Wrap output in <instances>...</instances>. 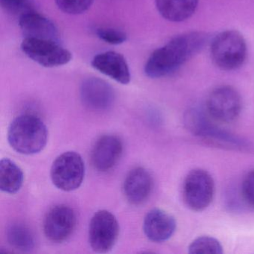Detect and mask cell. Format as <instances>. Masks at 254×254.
<instances>
[{
    "label": "cell",
    "mask_w": 254,
    "mask_h": 254,
    "mask_svg": "<svg viewBox=\"0 0 254 254\" xmlns=\"http://www.w3.org/2000/svg\"><path fill=\"white\" fill-rule=\"evenodd\" d=\"M76 226V215L70 206L57 205L50 209L44 221V231L49 240L62 243L67 240Z\"/></svg>",
    "instance_id": "9"
},
{
    "label": "cell",
    "mask_w": 254,
    "mask_h": 254,
    "mask_svg": "<svg viewBox=\"0 0 254 254\" xmlns=\"http://www.w3.org/2000/svg\"><path fill=\"white\" fill-rule=\"evenodd\" d=\"M246 41L237 31L221 32L212 40L210 56L212 62L219 69L234 70L241 67L247 58Z\"/></svg>",
    "instance_id": "3"
},
{
    "label": "cell",
    "mask_w": 254,
    "mask_h": 254,
    "mask_svg": "<svg viewBox=\"0 0 254 254\" xmlns=\"http://www.w3.org/2000/svg\"><path fill=\"white\" fill-rule=\"evenodd\" d=\"M176 230V221L168 212L160 209H153L145 215L143 231L149 240L163 242L172 237Z\"/></svg>",
    "instance_id": "15"
},
{
    "label": "cell",
    "mask_w": 254,
    "mask_h": 254,
    "mask_svg": "<svg viewBox=\"0 0 254 254\" xmlns=\"http://www.w3.org/2000/svg\"><path fill=\"white\" fill-rule=\"evenodd\" d=\"M189 253L191 254H221L222 246L217 239L209 236L197 238L189 247Z\"/></svg>",
    "instance_id": "19"
},
{
    "label": "cell",
    "mask_w": 254,
    "mask_h": 254,
    "mask_svg": "<svg viewBox=\"0 0 254 254\" xmlns=\"http://www.w3.org/2000/svg\"><path fill=\"white\" fill-rule=\"evenodd\" d=\"M96 35L99 39L111 45H120L127 40L126 33L116 28H98L96 30Z\"/></svg>",
    "instance_id": "22"
},
{
    "label": "cell",
    "mask_w": 254,
    "mask_h": 254,
    "mask_svg": "<svg viewBox=\"0 0 254 254\" xmlns=\"http://www.w3.org/2000/svg\"><path fill=\"white\" fill-rule=\"evenodd\" d=\"M21 50L29 59L44 67L63 66L72 59V53L60 42L50 40L25 38Z\"/></svg>",
    "instance_id": "5"
},
{
    "label": "cell",
    "mask_w": 254,
    "mask_h": 254,
    "mask_svg": "<svg viewBox=\"0 0 254 254\" xmlns=\"http://www.w3.org/2000/svg\"><path fill=\"white\" fill-rule=\"evenodd\" d=\"M8 140L11 148L24 155L41 152L48 141V130L44 122L32 114H23L10 125Z\"/></svg>",
    "instance_id": "2"
},
{
    "label": "cell",
    "mask_w": 254,
    "mask_h": 254,
    "mask_svg": "<svg viewBox=\"0 0 254 254\" xmlns=\"http://www.w3.org/2000/svg\"><path fill=\"white\" fill-rule=\"evenodd\" d=\"M123 151V142L118 136L114 135L101 136L92 149V163L96 170L108 172L120 161Z\"/></svg>",
    "instance_id": "11"
},
{
    "label": "cell",
    "mask_w": 254,
    "mask_h": 254,
    "mask_svg": "<svg viewBox=\"0 0 254 254\" xmlns=\"http://www.w3.org/2000/svg\"><path fill=\"white\" fill-rule=\"evenodd\" d=\"M207 39L206 34L197 32L175 37L153 52L145 65V75L160 78L174 73L202 50Z\"/></svg>",
    "instance_id": "1"
},
{
    "label": "cell",
    "mask_w": 254,
    "mask_h": 254,
    "mask_svg": "<svg viewBox=\"0 0 254 254\" xmlns=\"http://www.w3.org/2000/svg\"><path fill=\"white\" fill-rule=\"evenodd\" d=\"M6 236L10 245L19 251L28 252L35 248V236L31 229L23 223H13L9 225Z\"/></svg>",
    "instance_id": "18"
},
{
    "label": "cell",
    "mask_w": 254,
    "mask_h": 254,
    "mask_svg": "<svg viewBox=\"0 0 254 254\" xmlns=\"http://www.w3.org/2000/svg\"><path fill=\"white\" fill-rule=\"evenodd\" d=\"M80 96L83 104L93 111H105L112 106L115 99L113 87L96 77L86 78L81 83Z\"/></svg>",
    "instance_id": "10"
},
{
    "label": "cell",
    "mask_w": 254,
    "mask_h": 254,
    "mask_svg": "<svg viewBox=\"0 0 254 254\" xmlns=\"http://www.w3.org/2000/svg\"><path fill=\"white\" fill-rule=\"evenodd\" d=\"M1 6L6 12L20 18L23 14L35 11L30 0H0Z\"/></svg>",
    "instance_id": "21"
},
{
    "label": "cell",
    "mask_w": 254,
    "mask_h": 254,
    "mask_svg": "<svg viewBox=\"0 0 254 254\" xmlns=\"http://www.w3.org/2000/svg\"><path fill=\"white\" fill-rule=\"evenodd\" d=\"M160 15L171 22H182L195 12L198 0H155Z\"/></svg>",
    "instance_id": "16"
},
{
    "label": "cell",
    "mask_w": 254,
    "mask_h": 254,
    "mask_svg": "<svg viewBox=\"0 0 254 254\" xmlns=\"http://www.w3.org/2000/svg\"><path fill=\"white\" fill-rule=\"evenodd\" d=\"M19 26L25 38L60 42V34L56 24L35 10L21 16L19 18Z\"/></svg>",
    "instance_id": "13"
},
{
    "label": "cell",
    "mask_w": 254,
    "mask_h": 254,
    "mask_svg": "<svg viewBox=\"0 0 254 254\" xmlns=\"http://www.w3.org/2000/svg\"><path fill=\"white\" fill-rule=\"evenodd\" d=\"M94 0H56L59 9L66 14L78 15L90 9Z\"/></svg>",
    "instance_id": "20"
},
{
    "label": "cell",
    "mask_w": 254,
    "mask_h": 254,
    "mask_svg": "<svg viewBox=\"0 0 254 254\" xmlns=\"http://www.w3.org/2000/svg\"><path fill=\"white\" fill-rule=\"evenodd\" d=\"M24 181L22 169L12 160L2 159L0 162V189L8 194L20 191Z\"/></svg>",
    "instance_id": "17"
},
{
    "label": "cell",
    "mask_w": 254,
    "mask_h": 254,
    "mask_svg": "<svg viewBox=\"0 0 254 254\" xmlns=\"http://www.w3.org/2000/svg\"><path fill=\"white\" fill-rule=\"evenodd\" d=\"M120 225L117 218L108 210H99L90 220L89 243L96 253L111 251L118 240Z\"/></svg>",
    "instance_id": "7"
},
{
    "label": "cell",
    "mask_w": 254,
    "mask_h": 254,
    "mask_svg": "<svg viewBox=\"0 0 254 254\" xmlns=\"http://www.w3.org/2000/svg\"><path fill=\"white\" fill-rule=\"evenodd\" d=\"M153 189V179L148 170L142 167L132 169L125 180L123 191L126 199L132 204L146 201Z\"/></svg>",
    "instance_id": "14"
},
{
    "label": "cell",
    "mask_w": 254,
    "mask_h": 254,
    "mask_svg": "<svg viewBox=\"0 0 254 254\" xmlns=\"http://www.w3.org/2000/svg\"><path fill=\"white\" fill-rule=\"evenodd\" d=\"M84 174L85 166L81 156L75 151H66L53 162L50 176L58 189L71 191L81 187Z\"/></svg>",
    "instance_id": "4"
},
{
    "label": "cell",
    "mask_w": 254,
    "mask_h": 254,
    "mask_svg": "<svg viewBox=\"0 0 254 254\" xmlns=\"http://www.w3.org/2000/svg\"><path fill=\"white\" fill-rule=\"evenodd\" d=\"M242 194L245 203L254 208V170L248 172L244 178Z\"/></svg>",
    "instance_id": "23"
},
{
    "label": "cell",
    "mask_w": 254,
    "mask_h": 254,
    "mask_svg": "<svg viewBox=\"0 0 254 254\" xmlns=\"http://www.w3.org/2000/svg\"><path fill=\"white\" fill-rule=\"evenodd\" d=\"M95 69L122 84L130 81V69L126 59L114 51L104 52L96 55L91 62Z\"/></svg>",
    "instance_id": "12"
},
{
    "label": "cell",
    "mask_w": 254,
    "mask_h": 254,
    "mask_svg": "<svg viewBox=\"0 0 254 254\" xmlns=\"http://www.w3.org/2000/svg\"><path fill=\"white\" fill-rule=\"evenodd\" d=\"M242 105L240 95L233 87L221 86L209 93L206 111L214 121L230 123L239 117Z\"/></svg>",
    "instance_id": "6"
},
{
    "label": "cell",
    "mask_w": 254,
    "mask_h": 254,
    "mask_svg": "<svg viewBox=\"0 0 254 254\" xmlns=\"http://www.w3.org/2000/svg\"><path fill=\"white\" fill-rule=\"evenodd\" d=\"M214 191L215 186L211 175L202 169H194L188 174L184 181V202L191 210H203L212 202Z\"/></svg>",
    "instance_id": "8"
}]
</instances>
